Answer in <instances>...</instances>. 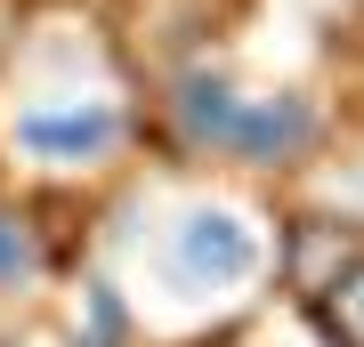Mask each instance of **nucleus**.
<instances>
[{
    "label": "nucleus",
    "instance_id": "1",
    "mask_svg": "<svg viewBox=\"0 0 364 347\" xmlns=\"http://www.w3.org/2000/svg\"><path fill=\"white\" fill-rule=\"evenodd\" d=\"M275 267H284V226H267L235 194H186L138 234V291L186 323L251 307Z\"/></svg>",
    "mask_w": 364,
    "mask_h": 347
},
{
    "label": "nucleus",
    "instance_id": "2",
    "mask_svg": "<svg viewBox=\"0 0 364 347\" xmlns=\"http://www.w3.org/2000/svg\"><path fill=\"white\" fill-rule=\"evenodd\" d=\"M170 138L195 162H227V170H299L324 145V105L308 89H251L227 65H186L162 89Z\"/></svg>",
    "mask_w": 364,
    "mask_h": 347
},
{
    "label": "nucleus",
    "instance_id": "3",
    "mask_svg": "<svg viewBox=\"0 0 364 347\" xmlns=\"http://www.w3.org/2000/svg\"><path fill=\"white\" fill-rule=\"evenodd\" d=\"M0 145H9L25 170L41 178H97L138 145V105L114 89V81H33V89H9L0 105Z\"/></svg>",
    "mask_w": 364,
    "mask_h": 347
},
{
    "label": "nucleus",
    "instance_id": "4",
    "mask_svg": "<svg viewBox=\"0 0 364 347\" xmlns=\"http://www.w3.org/2000/svg\"><path fill=\"white\" fill-rule=\"evenodd\" d=\"M299 299H308L324 347H364V243H348V258H340L324 283H308Z\"/></svg>",
    "mask_w": 364,
    "mask_h": 347
},
{
    "label": "nucleus",
    "instance_id": "5",
    "mask_svg": "<svg viewBox=\"0 0 364 347\" xmlns=\"http://www.w3.org/2000/svg\"><path fill=\"white\" fill-rule=\"evenodd\" d=\"M41 275H49V243H41V226L25 219V210L0 202V299L33 291Z\"/></svg>",
    "mask_w": 364,
    "mask_h": 347
}]
</instances>
